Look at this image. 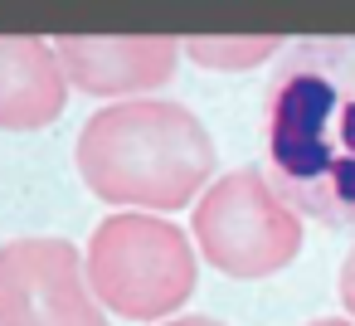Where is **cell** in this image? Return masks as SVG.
Wrapping results in <instances>:
<instances>
[{"label":"cell","instance_id":"cell-6","mask_svg":"<svg viewBox=\"0 0 355 326\" xmlns=\"http://www.w3.org/2000/svg\"><path fill=\"white\" fill-rule=\"evenodd\" d=\"M64 78L93 98H151L175 78L180 40L171 35H64L54 40Z\"/></svg>","mask_w":355,"mask_h":326},{"label":"cell","instance_id":"cell-1","mask_svg":"<svg viewBox=\"0 0 355 326\" xmlns=\"http://www.w3.org/2000/svg\"><path fill=\"white\" fill-rule=\"evenodd\" d=\"M263 175L297 214L355 229V35L277 54L263 88Z\"/></svg>","mask_w":355,"mask_h":326},{"label":"cell","instance_id":"cell-10","mask_svg":"<svg viewBox=\"0 0 355 326\" xmlns=\"http://www.w3.org/2000/svg\"><path fill=\"white\" fill-rule=\"evenodd\" d=\"M161 326H224V321H214V316H171Z\"/></svg>","mask_w":355,"mask_h":326},{"label":"cell","instance_id":"cell-5","mask_svg":"<svg viewBox=\"0 0 355 326\" xmlns=\"http://www.w3.org/2000/svg\"><path fill=\"white\" fill-rule=\"evenodd\" d=\"M0 326H107L69 239L35 234L0 243Z\"/></svg>","mask_w":355,"mask_h":326},{"label":"cell","instance_id":"cell-7","mask_svg":"<svg viewBox=\"0 0 355 326\" xmlns=\"http://www.w3.org/2000/svg\"><path fill=\"white\" fill-rule=\"evenodd\" d=\"M69 103V78L54 54V40L0 35V127L35 132L49 127Z\"/></svg>","mask_w":355,"mask_h":326},{"label":"cell","instance_id":"cell-9","mask_svg":"<svg viewBox=\"0 0 355 326\" xmlns=\"http://www.w3.org/2000/svg\"><path fill=\"white\" fill-rule=\"evenodd\" d=\"M336 287H340V307H345L350 321H355V248L345 253V263H340V282H336Z\"/></svg>","mask_w":355,"mask_h":326},{"label":"cell","instance_id":"cell-4","mask_svg":"<svg viewBox=\"0 0 355 326\" xmlns=\"http://www.w3.org/2000/svg\"><path fill=\"white\" fill-rule=\"evenodd\" d=\"M195 253L224 277H272L302 253V214L258 166L214 175L195 200Z\"/></svg>","mask_w":355,"mask_h":326},{"label":"cell","instance_id":"cell-3","mask_svg":"<svg viewBox=\"0 0 355 326\" xmlns=\"http://www.w3.org/2000/svg\"><path fill=\"white\" fill-rule=\"evenodd\" d=\"M83 273L103 311L127 321H171L195 292L200 253L180 224L146 209H117L88 234Z\"/></svg>","mask_w":355,"mask_h":326},{"label":"cell","instance_id":"cell-11","mask_svg":"<svg viewBox=\"0 0 355 326\" xmlns=\"http://www.w3.org/2000/svg\"><path fill=\"white\" fill-rule=\"evenodd\" d=\"M306 326H355V321H345V316H321V321H306Z\"/></svg>","mask_w":355,"mask_h":326},{"label":"cell","instance_id":"cell-2","mask_svg":"<svg viewBox=\"0 0 355 326\" xmlns=\"http://www.w3.org/2000/svg\"><path fill=\"white\" fill-rule=\"evenodd\" d=\"M83 185L122 209H185L214 180L205 122L171 98H122L98 108L73 146Z\"/></svg>","mask_w":355,"mask_h":326},{"label":"cell","instance_id":"cell-8","mask_svg":"<svg viewBox=\"0 0 355 326\" xmlns=\"http://www.w3.org/2000/svg\"><path fill=\"white\" fill-rule=\"evenodd\" d=\"M180 49H185L190 59H200L205 69H253V64L282 54L287 44H282L277 35H248V40H239V35H195V40H185Z\"/></svg>","mask_w":355,"mask_h":326}]
</instances>
